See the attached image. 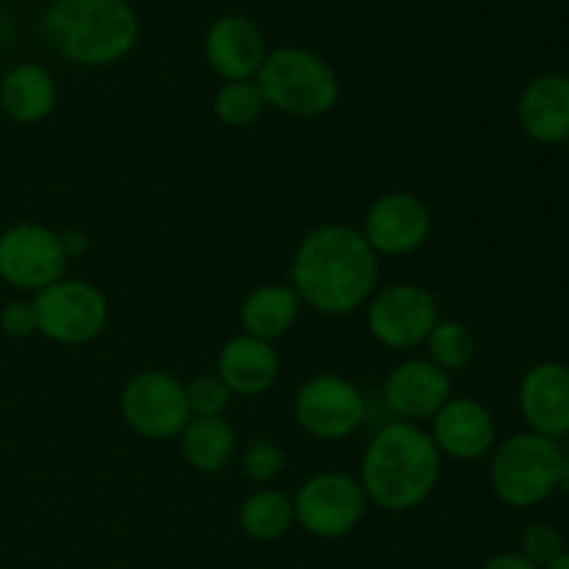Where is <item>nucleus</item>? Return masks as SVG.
<instances>
[{"instance_id": "1", "label": "nucleus", "mask_w": 569, "mask_h": 569, "mask_svg": "<svg viewBox=\"0 0 569 569\" xmlns=\"http://www.w3.org/2000/svg\"><path fill=\"white\" fill-rule=\"evenodd\" d=\"M289 287L306 309L326 317H348L365 309L378 289V256L359 228L322 222L295 248Z\"/></svg>"}, {"instance_id": "2", "label": "nucleus", "mask_w": 569, "mask_h": 569, "mask_svg": "<svg viewBox=\"0 0 569 569\" xmlns=\"http://www.w3.org/2000/svg\"><path fill=\"white\" fill-rule=\"evenodd\" d=\"M442 461L428 428L392 420L372 433L356 478L376 509L406 515L437 492Z\"/></svg>"}, {"instance_id": "3", "label": "nucleus", "mask_w": 569, "mask_h": 569, "mask_svg": "<svg viewBox=\"0 0 569 569\" xmlns=\"http://www.w3.org/2000/svg\"><path fill=\"white\" fill-rule=\"evenodd\" d=\"M39 31L56 56L100 70L133 53L142 26L131 0H50Z\"/></svg>"}, {"instance_id": "4", "label": "nucleus", "mask_w": 569, "mask_h": 569, "mask_svg": "<svg viewBox=\"0 0 569 569\" xmlns=\"http://www.w3.org/2000/svg\"><path fill=\"white\" fill-rule=\"evenodd\" d=\"M253 81L261 89L267 109L298 120L331 114L342 98L337 70L320 53L300 44L270 50Z\"/></svg>"}, {"instance_id": "5", "label": "nucleus", "mask_w": 569, "mask_h": 569, "mask_svg": "<svg viewBox=\"0 0 569 569\" xmlns=\"http://www.w3.org/2000/svg\"><path fill=\"white\" fill-rule=\"evenodd\" d=\"M561 442L533 431L511 433L489 456V487L509 509H533L559 492Z\"/></svg>"}, {"instance_id": "6", "label": "nucleus", "mask_w": 569, "mask_h": 569, "mask_svg": "<svg viewBox=\"0 0 569 569\" xmlns=\"http://www.w3.org/2000/svg\"><path fill=\"white\" fill-rule=\"evenodd\" d=\"M37 311V333L53 345L81 348L103 337L109 326V300L94 283L61 278L31 298Z\"/></svg>"}, {"instance_id": "7", "label": "nucleus", "mask_w": 569, "mask_h": 569, "mask_svg": "<svg viewBox=\"0 0 569 569\" xmlns=\"http://www.w3.org/2000/svg\"><path fill=\"white\" fill-rule=\"evenodd\" d=\"M120 415L137 437L150 442L178 439L192 420L187 383L161 367L133 372L120 392Z\"/></svg>"}, {"instance_id": "8", "label": "nucleus", "mask_w": 569, "mask_h": 569, "mask_svg": "<svg viewBox=\"0 0 569 569\" xmlns=\"http://www.w3.org/2000/svg\"><path fill=\"white\" fill-rule=\"evenodd\" d=\"M367 331L381 348L406 353L426 345L439 317L437 295L411 281L387 283L372 292L365 306Z\"/></svg>"}, {"instance_id": "9", "label": "nucleus", "mask_w": 569, "mask_h": 569, "mask_svg": "<svg viewBox=\"0 0 569 569\" xmlns=\"http://www.w3.org/2000/svg\"><path fill=\"white\" fill-rule=\"evenodd\" d=\"M295 522L315 539H342L359 528L367 515L365 489L350 472L326 470L306 478L292 495Z\"/></svg>"}, {"instance_id": "10", "label": "nucleus", "mask_w": 569, "mask_h": 569, "mask_svg": "<svg viewBox=\"0 0 569 569\" xmlns=\"http://www.w3.org/2000/svg\"><path fill=\"white\" fill-rule=\"evenodd\" d=\"M61 233L39 222H14L0 231V281L22 295H37L67 278Z\"/></svg>"}, {"instance_id": "11", "label": "nucleus", "mask_w": 569, "mask_h": 569, "mask_svg": "<svg viewBox=\"0 0 569 569\" xmlns=\"http://www.w3.org/2000/svg\"><path fill=\"white\" fill-rule=\"evenodd\" d=\"M300 431L317 442H345L367 420V398L350 378L339 372L311 376L292 400Z\"/></svg>"}, {"instance_id": "12", "label": "nucleus", "mask_w": 569, "mask_h": 569, "mask_svg": "<svg viewBox=\"0 0 569 569\" xmlns=\"http://www.w3.org/2000/svg\"><path fill=\"white\" fill-rule=\"evenodd\" d=\"M361 237L367 239L376 256H411L426 248L433 231L431 209L422 198L406 189L383 192L367 206L361 220Z\"/></svg>"}, {"instance_id": "13", "label": "nucleus", "mask_w": 569, "mask_h": 569, "mask_svg": "<svg viewBox=\"0 0 569 569\" xmlns=\"http://www.w3.org/2000/svg\"><path fill=\"white\" fill-rule=\"evenodd\" d=\"M453 398V378L428 359H403L387 372L381 400L395 420L431 422L433 415Z\"/></svg>"}, {"instance_id": "14", "label": "nucleus", "mask_w": 569, "mask_h": 569, "mask_svg": "<svg viewBox=\"0 0 569 569\" xmlns=\"http://www.w3.org/2000/svg\"><path fill=\"white\" fill-rule=\"evenodd\" d=\"M428 433L442 459L461 461V465L487 459L500 442L492 411L481 400L456 398V395L433 415Z\"/></svg>"}, {"instance_id": "15", "label": "nucleus", "mask_w": 569, "mask_h": 569, "mask_svg": "<svg viewBox=\"0 0 569 569\" xmlns=\"http://www.w3.org/2000/svg\"><path fill=\"white\" fill-rule=\"evenodd\" d=\"M517 409L526 431L565 442L569 439V367L561 361H537L517 387Z\"/></svg>"}, {"instance_id": "16", "label": "nucleus", "mask_w": 569, "mask_h": 569, "mask_svg": "<svg viewBox=\"0 0 569 569\" xmlns=\"http://www.w3.org/2000/svg\"><path fill=\"white\" fill-rule=\"evenodd\" d=\"M267 39L259 22L244 14H222L203 37L206 64L222 81H253L267 59Z\"/></svg>"}, {"instance_id": "17", "label": "nucleus", "mask_w": 569, "mask_h": 569, "mask_svg": "<svg viewBox=\"0 0 569 569\" xmlns=\"http://www.w3.org/2000/svg\"><path fill=\"white\" fill-rule=\"evenodd\" d=\"M517 126L542 148L569 142V76L548 70L533 76L517 98Z\"/></svg>"}, {"instance_id": "18", "label": "nucleus", "mask_w": 569, "mask_h": 569, "mask_svg": "<svg viewBox=\"0 0 569 569\" xmlns=\"http://www.w3.org/2000/svg\"><path fill=\"white\" fill-rule=\"evenodd\" d=\"M281 372V356L276 345L264 339L237 333L217 353V376L233 398H261L270 392Z\"/></svg>"}, {"instance_id": "19", "label": "nucleus", "mask_w": 569, "mask_h": 569, "mask_svg": "<svg viewBox=\"0 0 569 569\" xmlns=\"http://www.w3.org/2000/svg\"><path fill=\"white\" fill-rule=\"evenodd\" d=\"M59 106V83L48 67L20 61L0 78V111L17 126L44 122Z\"/></svg>"}, {"instance_id": "20", "label": "nucleus", "mask_w": 569, "mask_h": 569, "mask_svg": "<svg viewBox=\"0 0 569 569\" xmlns=\"http://www.w3.org/2000/svg\"><path fill=\"white\" fill-rule=\"evenodd\" d=\"M300 311L303 303L289 283H261L244 295L239 306V326L248 337L276 342L292 331Z\"/></svg>"}, {"instance_id": "21", "label": "nucleus", "mask_w": 569, "mask_h": 569, "mask_svg": "<svg viewBox=\"0 0 569 569\" xmlns=\"http://www.w3.org/2000/svg\"><path fill=\"white\" fill-rule=\"evenodd\" d=\"M181 459L200 476H220L233 465L239 439L226 417H192L178 437Z\"/></svg>"}, {"instance_id": "22", "label": "nucleus", "mask_w": 569, "mask_h": 569, "mask_svg": "<svg viewBox=\"0 0 569 569\" xmlns=\"http://www.w3.org/2000/svg\"><path fill=\"white\" fill-rule=\"evenodd\" d=\"M295 526L292 495L283 489L259 487L239 506V528L253 542H278Z\"/></svg>"}, {"instance_id": "23", "label": "nucleus", "mask_w": 569, "mask_h": 569, "mask_svg": "<svg viewBox=\"0 0 569 569\" xmlns=\"http://www.w3.org/2000/svg\"><path fill=\"white\" fill-rule=\"evenodd\" d=\"M422 348H426L428 361H433L439 370L453 376V372L467 370V367L472 365L478 342H476V333H472L470 326H465V322L439 320L437 326H433V331L428 333Z\"/></svg>"}, {"instance_id": "24", "label": "nucleus", "mask_w": 569, "mask_h": 569, "mask_svg": "<svg viewBox=\"0 0 569 569\" xmlns=\"http://www.w3.org/2000/svg\"><path fill=\"white\" fill-rule=\"evenodd\" d=\"M211 109L226 128H250L264 117L267 103L256 81H222Z\"/></svg>"}, {"instance_id": "25", "label": "nucleus", "mask_w": 569, "mask_h": 569, "mask_svg": "<svg viewBox=\"0 0 569 569\" xmlns=\"http://www.w3.org/2000/svg\"><path fill=\"white\" fill-rule=\"evenodd\" d=\"M239 465L248 481L259 483V487H270L287 467V456L283 448L272 439H250L239 453Z\"/></svg>"}, {"instance_id": "26", "label": "nucleus", "mask_w": 569, "mask_h": 569, "mask_svg": "<svg viewBox=\"0 0 569 569\" xmlns=\"http://www.w3.org/2000/svg\"><path fill=\"white\" fill-rule=\"evenodd\" d=\"M565 550H567L565 533H561L553 522L537 520V522H528V526L522 528L520 553L539 569L553 565Z\"/></svg>"}, {"instance_id": "27", "label": "nucleus", "mask_w": 569, "mask_h": 569, "mask_svg": "<svg viewBox=\"0 0 569 569\" xmlns=\"http://www.w3.org/2000/svg\"><path fill=\"white\" fill-rule=\"evenodd\" d=\"M231 389L217 372H200L187 383V400L192 417H222L231 406Z\"/></svg>"}, {"instance_id": "28", "label": "nucleus", "mask_w": 569, "mask_h": 569, "mask_svg": "<svg viewBox=\"0 0 569 569\" xmlns=\"http://www.w3.org/2000/svg\"><path fill=\"white\" fill-rule=\"evenodd\" d=\"M0 331L11 339H28L37 333V311L31 298H14L0 309Z\"/></svg>"}, {"instance_id": "29", "label": "nucleus", "mask_w": 569, "mask_h": 569, "mask_svg": "<svg viewBox=\"0 0 569 569\" xmlns=\"http://www.w3.org/2000/svg\"><path fill=\"white\" fill-rule=\"evenodd\" d=\"M478 569H539V567L531 565L520 550H506V553L489 556V559Z\"/></svg>"}, {"instance_id": "30", "label": "nucleus", "mask_w": 569, "mask_h": 569, "mask_svg": "<svg viewBox=\"0 0 569 569\" xmlns=\"http://www.w3.org/2000/svg\"><path fill=\"white\" fill-rule=\"evenodd\" d=\"M61 242H64V250H67V256H70V259H76V256L87 253V250H89L87 233L78 231V228H70V231L61 233Z\"/></svg>"}, {"instance_id": "31", "label": "nucleus", "mask_w": 569, "mask_h": 569, "mask_svg": "<svg viewBox=\"0 0 569 569\" xmlns=\"http://www.w3.org/2000/svg\"><path fill=\"white\" fill-rule=\"evenodd\" d=\"M565 450V448H561ZM559 492L569 498V450H565V461H561V472H559Z\"/></svg>"}, {"instance_id": "32", "label": "nucleus", "mask_w": 569, "mask_h": 569, "mask_svg": "<svg viewBox=\"0 0 569 569\" xmlns=\"http://www.w3.org/2000/svg\"><path fill=\"white\" fill-rule=\"evenodd\" d=\"M9 39H11V22H9V17L0 14V48H6V44H9Z\"/></svg>"}, {"instance_id": "33", "label": "nucleus", "mask_w": 569, "mask_h": 569, "mask_svg": "<svg viewBox=\"0 0 569 569\" xmlns=\"http://www.w3.org/2000/svg\"><path fill=\"white\" fill-rule=\"evenodd\" d=\"M545 569H569V550H565V553H561L553 565H548Z\"/></svg>"}, {"instance_id": "34", "label": "nucleus", "mask_w": 569, "mask_h": 569, "mask_svg": "<svg viewBox=\"0 0 569 569\" xmlns=\"http://www.w3.org/2000/svg\"><path fill=\"white\" fill-rule=\"evenodd\" d=\"M565 442H567V445H561V448H565V450H569V439H565Z\"/></svg>"}, {"instance_id": "35", "label": "nucleus", "mask_w": 569, "mask_h": 569, "mask_svg": "<svg viewBox=\"0 0 569 569\" xmlns=\"http://www.w3.org/2000/svg\"><path fill=\"white\" fill-rule=\"evenodd\" d=\"M565 148H567V161H569V142L565 144Z\"/></svg>"}]
</instances>
